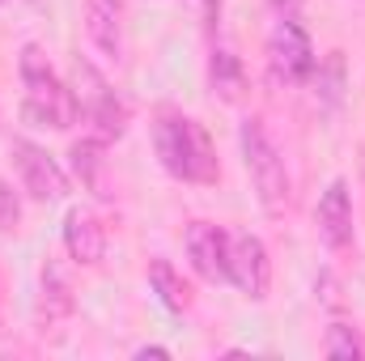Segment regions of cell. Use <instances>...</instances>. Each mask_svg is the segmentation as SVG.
I'll use <instances>...</instances> for the list:
<instances>
[{
  "instance_id": "7c38bea8",
  "label": "cell",
  "mask_w": 365,
  "mask_h": 361,
  "mask_svg": "<svg viewBox=\"0 0 365 361\" xmlns=\"http://www.w3.org/2000/svg\"><path fill=\"white\" fill-rule=\"evenodd\" d=\"M64 247H68V255L77 264H102L106 234H102V225H98L93 213H81V208L68 213V221H64Z\"/></svg>"
},
{
  "instance_id": "ac0fdd59",
  "label": "cell",
  "mask_w": 365,
  "mask_h": 361,
  "mask_svg": "<svg viewBox=\"0 0 365 361\" xmlns=\"http://www.w3.org/2000/svg\"><path fill=\"white\" fill-rule=\"evenodd\" d=\"M297 4H302V0H272V9L280 13V17H293V13H297Z\"/></svg>"
},
{
  "instance_id": "5b68a950",
  "label": "cell",
  "mask_w": 365,
  "mask_h": 361,
  "mask_svg": "<svg viewBox=\"0 0 365 361\" xmlns=\"http://www.w3.org/2000/svg\"><path fill=\"white\" fill-rule=\"evenodd\" d=\"M268 64H272L276 81H310L314 73V47H310V34L293 21V17H280L268 34Z\"/></svg>"
},
{
  "instance_id": "d6986e66",
  "label": "cell",
  "mask_w": 365,
  "mask_h": 361,
  "mask_svg": "<svg viewBox=\"0 0 365 361\" xmlns=\"http://www.w3.org/2000/svg\"><path fill=\"white\" fill-rule=\"evenodd\" d=\"M136 357H170V349H162V345H145V349H136Z\"/></svg>"
},
{
  "instance_id": "8fae6325",
  "label": "cell",
  "mask_w": 365,
  "mask_h": 361,
  "mask_svg": "<svg viewBox=\"0 0 365 361\" xmlns=\"http://www.w3.org/2000/svg\"><path fill=\"white\" fill-rule=\"evenodd\" d=\"M86 34L106 60H119L123 56V4L119 0H86Z\"/></svg>"
},
{
  "instance_id": "9a60e30c",
  "label": "cell",
  "mask_w": 365,
  "mask_h": 361,
  "mask_svg": "<svg viewBox=\"0 0 365 361\" xmlns=\"http://www.w3.org/2000/svg\"><path fill=\"white\" fill-rule=\"evenodd\" d=\"M212 86L221 90L225 102H238V93H242V68H238V60L225 47L212 51Z\"/></svg>"
},
{
  "instance_id": "6da1fadb",
  "label": "cell",
  "mask_w": 365,
  "mask_h": 361,
  "mask_svg": "<svg viewBox=\"0 0 365 361\" xmlns=\"http://www.w3.org/2000/svg\"><path fill=\"white\" fill-rule=\"evenodd\" d=\"M153 141H158V158L162 166L182 183H217V153H212V141L208 132L187 119L179 111H162L158 115V128H153Z\"/></svg>"
},
{
  "instance_id": "2e32d148",
  "label": "cell",
  "mask_w": 365,
  "mask_h": 361,
  "mask_svg": "<svg viewBox=\"0 0 365 361\" xmlns=\"http://www.w3.org/2000/svg\"><path fill=\"white\" fill-rule=\"evenodd\" d=\"M323 353L327 357H365V345L357 340V332L353 327H344V323H331L327 327V340H323Z\"/></svg>"
},
{
  "instance_id": "3957f363",
  "label": "cell",
  "mask_w": 365,
  "mask_h": 361,
  "mask_svg": "<svg viewBox=\"0 0 365 361\" xmlns=\"http://www.w3.org/2000/svg\"><path fill=\"white\" fill-rule=\"evenodd\" d=\"M238 141H242V162H247V175L255 183V195L264 204L268 217H284L293 191H289V171H284V158L276 153V145L268 141L264 123L259 119H242L238 128Z\"/></svg>"
},
{
  "instance_id": "7a4b0ae2",
  "label": "cell",
  "mask_w": 365,
  "mask_h": 361,
  "mask_svg": "<svg viewBox=\"0 0 365 361\" xmlns=\"http://www.w3.org/2000/svg\"><path fill=\"white\" fill-rule=\"evenodd\" d=\"M21 86H26V98H21V111L30 123L38 128H73L77 123V98L73 90L56 77V68L47 64L43 47H21Z\"/></svg>"
},
{
  "instance_id": "44dd1931",
  "label": "cell",
  "mask_w": 365,
  "mask_h": 361,
  "mask_svg": "<svg viewBox=\"0 0 365 361\" xmlns=\"http://www.w3.org/2000/svg\"><path fill=\"white\" fill-rule=\"evenodd\" d=\"M0 332H4V323H0Z\"/></svg>"
},
{
  "instance_id": "ffe728a7",
  "label": "cell",
  "mask_w": 365,
  "mask_h": 361,
  "mask_svg": "<svg viewBox=\"0 0 365 361\" xmlns=\"http://www.w3.org/2000/svg\"><path fill=\"white\" fill-rule=\"evenodd\" d=\"M200 4H208V9H212V4H217V0H200Z\"/></svg>"
},
{
  "instance_id": "277c9868",
  "label": "cell",
  "mask_w": 365,
  "mask_h": 361,
  "mask_svg": "<svg viewBox=\"0 0 365 361\" xmlns=\"http://www.w3.org/2000/svg\"><path fill=\"white\" fill-rule=\"evenodd\" d=\"M73 81H77V90H73L77 111L90 115V123L98 128L102 141H119L128 132V106L115 98V90L106 86V77L93 68L90 60H77L73 64Z\"/></svg>"
},
{
  "instance_id": "4fadbf2b",
  "label": "cell",
  "mask_w": 365,
  "mask_h": 361,
  "mask_svg": "<svg viewBox=\"0 0 365 361\" xmlns=\"http://www.w3.org/2000/svg\"><path fill=\"white\" fill-rule=\"evenodd\" d=\"M68 158H73V175L90 187L93 195H110L106 191V149H102V136H90V141H77L73 149H68Z\"/></svg>"
},
{
  "instance_id": "ba28073f",
  "label": "cell",
  "mask_w": 365,
  "mask_h": 361,
  "mask_svg": "<svg viewBox=\"0 0 365 361\" xmlns=\"http://www.w3.org/2000/svg\"><path fill=\"white\" fill-rule=\"evenodd\" d=\"M187 255H191V268L204 280H230V234L217 230L212 221H191Z\"/></svg>"
},
{
  "instance_id": "30bf717a",
  "label": "cell",
  "mask_w": 365,
  "mask_h": 361,
  "mask_svg": "<svg viewBox=\"0 0 365 361\" xmlns=\"http://www.w3.org/2000/svg\"><path fill=\"white\" fill-rule=\"evenodd\" d=\"M319 234L336 251L353 243V200H349V183L344 179L327 183V191L319 195Z\"/></svg>"
},
{
  "instance_id": "52a82bcc",
  "label": "cell",
  "mask_w": 365,
  "mask_h": 361,
  "mask_svg": "<svg viewBox=\"0 0 365 361\" xmlns=\"http://www.w3.org/2000/svg\"><path fill=\"white\" fill-rule=\"evenodd\" d=\"M13 162H17V175L34 200H64L68 195V175L60 171V162L47 149H38L30 141H13Z\"/></svg>"
},
{
  "instance_id": "9c48e42d",
  "label": "cell",
  "mask_w": 365,
  "mask_h": 361,
  "mask_svg": "<svg viewBox=\"0 0 365 361\" xmlns=\"http://www.w3.org/2000/svg\"><path fill=\"white\" fill-rule=\"evenodd\" d=\"M73 285H68V276L64 268L56 264V260H47L43 264V280H38V306H34V323H38V332L43 336H56L60 332V323L73 315Z\"/></svg>"
},
{
  "instance_id": "5bb4252c",
  "label": "cell",
  "mask_w": 365,
  "mask_h": 361,
  "mask_svg": "<svg viewBox=\"0 0 365 361\" xmlns=\"http://www.w3.org/2000/svg\"><path fill=\"white\" fill-rule=\"evenodd\" d=\"M149 280H153V289H158V298H162L166 310H187V285L179 280V272L170 268L166 260L149 264Z\"/></svg>"
},
{
  "instance_id": "e0dca14e",
  "label": "cell",
  "mask_w": 365,
  "mask_h": 361,
  "mask_svg": "<svg viewBox=\"0 0 365 361\" xmlns=\"http://www.w3.org/2000/svg\"><path fill=\"white\" fill-rule=\"evenodd\" d=\"M17 225H21V204H17L13 187L0 179V234H13Z\"/></svg>"
},
{
  "instance_id": "8992f818",
  "label": "cell",
  "mask_w": 365,
  "mask_h": 361,
  "mask_svg": "<svg viewBox=\"0 0 365 361\" xmlns=\"http://www.w3.org/2000/svg\"><path fill=\"white\" fill-rule=\"evenodd\" d=\"M230 280L247 298H255V302L268 298V289H272V260H268L264 238H255V234H234L230 238Z\"/></svg>"
},
{
  "instance_id": "7402d4cb",
  "label": "cell",
  "mask_w": 365,
  "mask_h": 361,
  "mask_svg": "<svg viewBox=\"0 0 365 361\" xmlns=\"http://www.w3.org/2000/svg\"><path fill=\"white\" fill-rule=\"evenodd\" d=\"M0 4H4V0H0Z\"/></svg>"
}]
</instances>
